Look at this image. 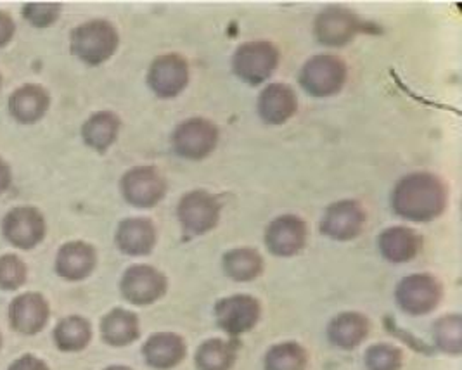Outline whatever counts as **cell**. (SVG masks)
I'll use <instances>...</instances> for the list:
<instances>
[{"label": "cell", "instance_id": "22", "mask_svg": "<svg viewBox=\"0 0 462 370\" xmlns=\"http://www.w3.org/2000/svg\"><path fill=\"white\" fill-rule=\"evenodd\" d=\"M116 245L130 256L147 254L156 245V228L146 218H126L116 230Z\"/></svg>", "mask_w": 462, "mask_h": 370}, {"label": "cell", "instance_id": "28", "mask_svg": "<svg viewBox=\"0 0 462 370\" xmlns=\"http://www.w3.org/2000/svg\"><path fill=\"white\" fill-rule=\"evenodd\" d=\"M224 268L234 281L248 282L262 273L263 260L254 249L239 247L232 249L224 256Z\"/></svg>", "mask_w": 462, "mask_h": 370}, {"label": "cell", "instance_id": "25", "mask_svg": "<svg viewBox=\"0 0 462 370\" xmlns=\"http://www.w3.org/2000/svg\"><path fill=\"white\" fill-rule=\"evenodd\" d=\"M101 334L111 347H126L139 338V320L132 311L115 309L101 322Z\"/></svg>", "mask_w": 462, "mask_h": 370}, {"label": "cell", "instance_id": "5", "mask_svg": "<svg viewBox=\"0 0 462 370\" xmlns=\"http://www.w3.org/2000/svg\"><path fill=\"white\" fill-rule=\"evenodd\" d=\"M217 143L218 128L203 118H192L179 125L171 135L173 151L186 160H203L210 156Z\"/></svg>", "mask_w": 462, "mask_h": 370}, {"label": "cell", "instance_id": "14", "mask_svg": "<svg viewBox=\"0 0 462 370\" xmlns=\"http://www.w3.org/2000/svg\"><path fill=\"white\" fill-rule=\"evenodd\" d=\"M365 220V211L358 203L339 201L326 209L320 228L331 239L350 241L362 232Z\"/></svg>", "mask_w": 462, "mask_h": 370}, {"label": "cell", "instance_id": "10", "mask_svg": "<svg viewBox=\"0 0 462 370\" xmlns=\"http://www.w3.org/2000/svg\"><path fill=\"white\" fill-rule=\"evenodd\" d=\"M179 220L186 232L201 236L217 226L220 218V205L207 190H192L180 199Z\"/></svg>", "mask_w": 462, "mask_h": 370}, {"label": "cell", "instance_id": "12", "mask_svg": "<svg viewBox=\"0 0 462 370\" xmlns=\"http://www.w3.org/2000/svg\"><path fill=\"white\" fill-rule=\"evenodd\" d=\"M217 324L231 336L252 330L260 319V305L248 294H236L220 300L215 307Z\"/></svg>", "mask_w": 462, "mask_h": 370}, {"label": "cell", "instance_id": "17", "mask_svg": "<svg viewBox=\"0 0 462 370\" xmlns=\"http://www.w3.org/2000/svg\"><path fill=\"white\" fill-rule=\"evenodd\" d=\"M298 99L291 87L284 83H271L258 99V113L265 124L282 125L293 118Z\"/></svg>", "mask_w": 462, "mask_h": 370}, {"label": "cell", "instance_id": "20", "mask_svg": "<svg viewBox=\"0 0 462 370\" xmlns=\"http://www.w3.org/2000/svg\"><path fill=\"white\" fill-rule=\"evenodd\" d=\"M96 262V249L82 241H75L60 249L56 256V272L66 281H82L92 273Z\"/></svg>", "mask_w": 462, "mask_h": 370}, {"label": "cell", "instance_id": "2", "mask_svg": "<svg viewBox=\"0 0 462 370\" xmlns=\"http://www.w3.org/2000/svg\"><path fill=\"white\" fill-rule=\"evenodd\" d=\"M118 49V32L105 20H94L71 32V52L88 66L107 61Z\"/></svg>", "mask_w": 462, "mask_h": 370}, {"label": "cell", "instance_id": "36", "mask_svg": "<svg viewBox=\"0 0 462 370\" xmlns=\"http://www.w3.org/2000/svg\"><path fill=\"white\" fill-rule=\"evenodd\" d=\"M11 182H13L11 168L4 160H0V194L5 192L11 187Z\"/></svg>", "mask_w": 462, "mask_h": 370}, {"label": "cell", "instance_id": "11", "mask_svg": "<svg viewBox=\"0 0 462 370\" xmlns=\"http://www.w3.org/2000/svg\"><path fill=\"white\" fill-rule=\"evenodd\" d=\"M167 291V279L162 272L149 265L128 268L122 279V294L134 305H151Z\"/></svg>", "mask_w": 462, "mask_h": 370}, {"label": "cell", "instance_id": "3", "mask_svg": "<svg viewBox=\"0 0 462 370\" xmlns=\"http://www.w3.org/2000/svg\"><path fill=\"white\" fill-rule=\"evenodd\" d=\"M279 64V51L271 42H248L232 60L234 73L248 85H260L273 77Z\"/></svg>", "mask_w": 462, "mask_h": 370}, {"label": "cell", "instance_id": "31", "mask_svg": "<svg viewBox=\"0 0 462 370\" xmlns=\"http://www.w3.org/2000/svg\"><path fill=\"white\" fill-rule=\"evenodd\" d=\"M402 364V351L392 345H374L365 353V367L369 370H400Z\"/></svg>", "mask_w": 462, "mask_h": 370}, {"label": "cell", "instance_id": "37", "mask_svg": "<svg viewBox=\"0 0 462 370\" xmlns=\"http://www.w3.org/2000/svg\"><path fill=\"white\" fill-rule=\"evenodd\" d=\"M105 370H132L128 369V367H122V365H115V367H107V369Z\"/></svg>", "mask_w": 462, "mask_h": 370}, {"label": "cell", "instance_id": "6", "mask_svg": "<svg viewBox=\"0 0 462 370\" xmlns=\"http://www.w3.org/2000/svg\"><path fill=\"white\" fill-rule=\"evenodd\" d=\"M440 300V282L428 273L409 275L397 288L400 309L409 315H426L439 307Z\"/></svg>", "mask_w": 462, "mask_h": 370}, {"label": "cell", "instance_id": "18", "mask_svg": "<svg viewBox=\"0 0 462 370\" xmlns=\"http://www.w3.org/2000/svg\"><path fill=\"white\" fill-rule=\"evenodd\" d=\"M49 106V92L35 83L23 85L9 97V113L16 122L23 125L37 124L42 120Z\"/></svg>", "mask_w": 462, "mask_h": 370}, {"label": "cell", "instance_id": "8", "mask_svg": "<svg viewBox=\"0 0 462 370\" xmlns=\"http://www.w3.org/2000/svg\"><path fill=\"white\" fill-rule=\"evenodd\" d=\"M122 192L130 205L135 208H152L163 199L167 184L156 168L137 166L124 175Z\"/></svg>", "mask_w": 462, "mask_h": 370}, {"label": "cell", "instance_id": "39", "mask_svg": "<svg viewBox=\"0 0 462 370\" xmlns=\"http://www.w3.org/2000/svg\"><path fill=\"white\" fill-rule=\"evenodd\" d=\"M0 85H2V77H0Z\"/></svg>", "mask_w": 462, "mask_h": 370}, {"label": "cell", "instance_id": "27", "mask_svg": "<svg viewBox=\"0 0 462 370\" xmlns=\"http://www.w3.org/2000/svg\"><path fill=\"white\" fill-rule=\"evenodd\" d=\"M92 329L88 320L79 315L63 319L54 329L56 347L61 351H80L90 343Z\"/></svg>", "mask_w": 462, "mask_h": 370}, {"label": "cell", "instance_id": "1", "mask_svg": "<svg viewBox=\"0 0 462 370\" xmlns=\"http://www.w3.org/2000/svg\"><path fill=\"white\" fill-rule=\"evenodd\" d=\"M447 205V190L431 173H412L395 185L392 206L395 213L411 222H430L440 217Z\"/></svg>", "mask_w": 462, "mask_h": 370}, {"label": "cell", "instance_id": "24", "mask_svg": "<svg viewBox=\"0 0 462 370\" xmlns=\"http://www.w3.org/2000/svg\"><path fill=\"white\" fill-rule=\"evenodd\" d=\"M120 132V118L111 111H101L92 115L84 126H82V137L85 144L99 153H105L115 144Z\"/></svg>", "mask_w": 462, "mask_h": 370}, {"label": "cell", "instance_id": "26", "mask_svg": "<svg viewBox=\"0 0 462 370\" xmlns=\"http://www.w3.org/2000/svg\"><path fill=\"white\" fill-rule=\"evenodd\" d=\"M237 348V341L210 339L196 351V365L199 370H231Z\"/></svg>", "mask_w": 462, "mask_h": 370}, {"label": "cell", "instance_id": "9", "mask_svg": "<svg viewBox=\"0 0 462 370\" xmlns=\"http://www.w3.org/2000/svg\"><path fill=\"white\" fill-rule=\"evenodd\" d=\"M2 232L13 246L33 249L45 237V220L37 208L20 206L5 215Z\"/></svg>", "mask_w": 462, "mask_h": 370}, {"label": "cell", "instance_id": "34", "mask_svg": "<svg viewBox=\"0 0 462 370\" xmlns=\"http://www.w3.org/2000/svg\"><path fill=\"white\" fill-rule=\"evenodd\" d=\"M9 370H49L47 364L33 355H24L11 364Z\"/></svg>", "mask_w": 462, "mask_h": 370}, {"label": "cell", "instance_id": "23", "mask_svg": "<svg viewBox=\"0 0 462 370\" xmlns=\"http://www.w3.org/2000/svg\"><path fill=\"white\" fill-rule=\"evenodd\" d=\"M369 334V322L360 313H341L329 324L328 336L333 345L343 350L358 347Z\"/></svg>", "mask_w": 462, "mask_h": 370}, {"label": "cell", "instance_id": "4", "mask_svg": "<svg viewBox=\"0 0 462 370\" xmlns=\"http://www.w3.org/2000/svg\"><path fill=\"white\" fill-rule=\"evenodd\" d=\"M346 82V64L337 56L322 54L305 62L300 83L314 97H329L337 94Z\"/></svg>", "mask_w": 462, "mask_h": 370}, {"label": "cell", "instance_id": "35", "mask_svg": "<svg viewBox=\"0 0 462 370\" xmlns=\"http://www.w3.org/2000/svg\"><path fill=\"white\" fill-rule=\"evenodd\" d=\"M14 32H16V24L13 18L0 11V47L7 45L11 42V39L14 37Z\"/></svg>", "mask_w": 462, "mask_h": 370}, {"label": "cell", "instance_id": "16", "mask_svg": "<svg viewBox=\"0 0 462 370\" xmlns=\"http://www.w3.org/2000/svg\"><path fill=\"white\" fill-rule=\"evenodd\" d=\"M9 320L13 329L32 336L45 328L49 320V305L42 294L24 292L9 307Z\"/></svg>", "mask_w": 462, "mask_h": 370}, {"label": "cell", "instance_id": "33", "mask_svg": "<svg viewBox=\"0 0 462 370\" xmlns=\"http://www.w3.org/2000/svg\"><path fill=\"white\" fill-rule=\"evenodd\" d=\"M61 14V4L52 2H30L23 5V18L35 28H47Z\"/></svg>", "mask_w": 462, "mask_h": 370}, {"label": "cell", "instance_id": "19", "mask_svg": "<svg viewBox=\"0 0 462 370\" xmlns=\"http://www.w3.org/2000/svg\"><path fill=\"white\" fill-rule=\"evenodd\" d=\"M143 353L149 367L169 370L177 367L184 360L188 348L180 336L171 332H160L147 339Z\"/></svg>", "mask_w": 462, "mask_h": 370}, {"label": "cell", "instance_id": "7", "mask_svg": "<svg viewBox=\"0 0 462 370\" xmlns=\"http://www.w3.org/2000/svg\"><path fill=\"white\" fill-rule=\"evenodd\" d=\"M189 82V66L179 54H165L156 58L147 73V83L151 90L162 97H177Z\"/></svg>", "mask_w": 462, "mask_h": 370}, {"label": "cell", "instance_id": "21", "mask_svg": "<svg viewBox=\"0 0 462 370\" xmlns=\"http://www.w3.org/2000/svg\"><path fill=\"white\" fill-rule=\"evenodd\" d=\"M378 245L381 254L388 262L403 264L411 262L420 253L422 239L411 228L392 227L379 236Z\"/></svg>", "mask_w": 462, "mask_h": 370}, {"label": "cell", "instance_id": "30", "mask_svg": "<svg viewBox=\"0 0 462 370\" xmlns=\"http://www.w3.org/2000/svg\"><path fill=\"white\" fill-rule=\"evenodd\" d=\"M435 341L439 348L450 355H459L462 350V322L459 315L443 317L435 326Z\"/></svg>", "mask_w": 462, "mask_h": 370}, {"label": "cell", "instance_id": "38", "mask_svg": "<svg viewBox=\"0 0 462 370\" xmlns=\"http://www.w3.org/2000/svg\"><path fill=\"white\" fill-rule=\"evenodd\" d=\"M0 347H2V336H0Z\"/></svg>", "mask_w": 462, "mask_h": 370}, {"label": "cell", "instance_id": "13", "mask_svg": "<svg viewBox=\"0 0 462 370\" xmlns=\"http://www.w3.org/2000/svg\"><path fill=\"white\" fill-rule=\"evenodd\" d=\"M362 28L357 16L343 7H329L316 20L317 41L328 47H341L356 39Z\"/></svg>", "mask_w": 462, "mask_h": 370}, {"label": "cell", "instance_id": "15", "mask_svg": "<svg viewBox=\"0 0 462 370\" xmlns=\"http://www.w3.org/2000/svg\"><path fill=\"white\" fill-rule=\"evenodd\" d=\"M265 243L277 256H293L307 243V226L293 215L279 217L267 228Z\"/></svg>", "mask_w": 462, "mask_h": 370}, {"label": "cell", "instance_id": "29", "mask_svg": "<svg viewBox=\"0 0 462 370\" xmlns=\"http://www.w3.org/2000/svg\"><path fill=\"white\" fill-rule=\"evenodd\" d=\"M309 355L298 343H281L265 356V370H305Z\"/></svg>", "mask_w": 462, "mask_h": 370}, {"label": "cell", "instance_id": "32", "mask_svg": "<svg viewBox=\"0 0 462 370\" xmlns=\"http://www.w3.org/2000/svg\"><path fill=\"white\" fill-rule=\"evenodd\" d=\"M26 282V265L22 258L5 254L0 258V289L14 291Z\"/></svg>", "mask_w": 462, "mask_h": 370}]
</instances>
